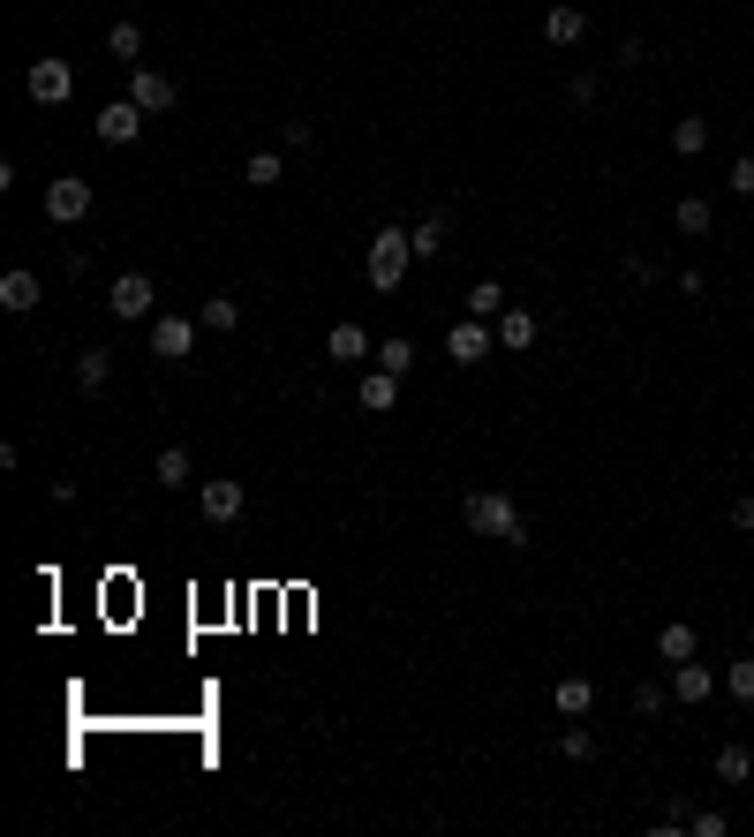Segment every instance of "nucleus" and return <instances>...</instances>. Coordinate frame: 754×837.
Returning <instances> with one entry per match:
<instances>
[{
    "instance_id": "nucleus-1",
    "label": "nucleus",
    "mask_w": 754,
    "mask_h": 837,
    "mask_svg": "<svg viewBox=\"0 0 754 837\" xmlns=\"http://www.w3.org/2000/svg\"><path fill=\"white\" fill-rule=\"evenodd\" d=\"M461 521H468V536H491V544H528V521H521V505L505 499V491H468V499H461Z\"/></svg>"
},
{
    "instance_id": "nucleus-2",
    "label": "nucleus",
    "mask_w": 754,
    "mask_h": 837,
    "mask_svg": "<svg viewBox=\"0 0 754 837\" xmlns=\"http://www.w3.org/2000/svg\"><path fill=\"white\" fill-rule=\"evenodd\" d=\"M408 264H416V234H408V227H377V234H370V257H363L370 287H377V294H400Z\"/></svg>"
},
{
    "instance_id": "nucleus-3",
    "label": "nucleus",
    "mask_w": 754,
    "mask_h": 837,
    "mask_svg": "<svg viewBox=\"0 0 754 837\" xmlns=\"http://www.w3.org/2000/svg\"><path fill=\"white\" fill-rule=\"evenodd\" d=\"M242 505H250V491H242L234 475H211V483H197V513H205L211 529H234V521H242Z\"/></svg>"
},
{
    "instance_id": "nucleus-4",
    "label": "nucleus",
    "mask_w": 754,
    "mask_h": 837,
    "mask_svg": "<svg viewBox=\"0 0 754 837\" xmlns=\"http://www.w3.org/2000/svg\"><path fill=\"white\" fill-rule=\"evenodd\" d=\"M23 91H31L39 106H69V98H76V69L45 53V61H31V76H23Z\"/></svg>"
},
{
    "instance_id": "nucleus-5",
    "label": "nucleus",
    "mask_w": 754,
    "mask_h": 837,
    "mask_svg": "<svg viewBox=\"0 0 754 837\" xmlns=\"http://www.w3.org/2000/svg\"><path fill=\"white\" fill-rule=\"evenodd\" d=\"M84 211H91V181H84V174H61V181H45V219H53V227H76Z\"/></svg>"
},
{
    "instance_id": "nucleus-6",
    "label": "nucleus",
    "mask_w": 754,
    "mask_h": 837,
    "mask_svg": "<svg viewBox=\"0 0 754 837\" xmlns=\"http://www.w3.org/2000/svg\"><path fill=\"white\" fill-rule=\"evenodd\" d=\"M197 333H205L197 317H151V355L159 363H189L197 355Z\"/></svg>"
},
{
    "instance_id": "nucleus-7",
    "label": "nucleus",
    "mask_w": 754,
    "mask_h": 837,
    "mask_svg": "<svg viewBox=\"0 0 754 837\" xmlns=\"http://www.w3.org/2000/svg\"><path fill=\"white\" fill-rule=\"evenodd\" d=\"M144 122H151V114H144L136 98H114V106H98L91 136H98V144H136V136H144Z\"/></svg>"
},
{
    "instance_id": "nucleus-8",
    "label": "nucleus",
    "mask_w": 754,
    "mask_h": 837,
    "mask_svg": "<svg viewBox=\"0 0 754 837\" xmlns=\"http://www.w3.org/2000/svg\"><path fill=\"white\" fill-rule=\"evenodd\" d=\"M151 302H159V294H151V280H144V272H122V280L106 287V310H114V317H128V325H144V317H151Z\"/></svg>"
},
{
    "instance_id": "nucleus-9",
    "label": "nucleus",
    "mask_w": 754,
    "mask_h": 837,
    "mask_svg": "<svg viewBox=\"0 0 754 837\" xmlns=\"http://www.w3.org/2000/svg\"><path fill=\"white\" fill-rule=\"evenodd\" d=\"M446 355H453V363H483V355H499V333H491V317H461V325L446 333Z\"/></svg>"
},
{
    "instance_id": "nucleus-10",
    "label": "nucleus",
    "mask_w": 754,
    "mask_h": 837,
    "mask_svg": "<svg viewBox=\"0 0 754 837\" xmlns=\"http://www.w3.org/2000/svg\"><path fill=\"white\" fill-rule=\"evenodd\" d=\"M128 98H136L144 114H174L181 84H174V76H159V69H128Z\"/></svg>"
},
{
    "instance_id": "nucleus-11",
    "label": "nucleus",
    "mask_w": 754,
    "mask_h": 837,
    "mask_svg": "<svg viewBox=\"0 0 754 837\" xmlns=\"http://www.w3.org/2000/svg\"><path fill=\"white\" fill-rule=\"evenodd\" d=\"M39 272H23V264H15V272H0V310H8V317H31V310H39Z\"/></svg>"
},
{
    "instance_id": "nucleus-12",
    "label": "nucleus",
    "mask_w": 754,
    "mask_h": 837,
    "mask_svg": "<svg viewBox=\"0 0 754 837\" xmlns=\"http://www.w3.org/2000/svg\"><path fill=\"white\" fill-rule=\"evenodd\" d=\"M325 355H333V363H370L377 347H370V333L347 317V325H333V333H325Z\"/></svg>"
},
{
    "instance_id": "nucleus-13",
    "label": "nucleus",
    "mask_w": 754,
    "mask_h": 837,
    "mask_svg": "<svg viewBox=\"0 0 754 837\" xmlns=\"http://www.w3.org/2000/svg\"><path fill=\"white\" fill-rule=\"evenodd\" d=\"M544 39H551V45H582V39H588V15L574 8V0H558V8L544 15Z\"/></svg>"
},
{
    "instance_id": "nucleus-14",
    "label": "nucleus",
    "mask_w": 754,
    "mask_h": 837,
    "mask_svg": "<svg viewBox=\"0 0 754 837\" xmlns=\"http://www.w3.org/2000/svg\"><path fill=\"white\" fill-rule=\"evenodd\" d=\"M710 665H671V702H710Z\"/></svg>"
},
{
    "instance_id": "nucleus-15",
    "label": "nucleus",
    "mask_w": 754,
    "mask_h": 837,
    "mask_svg": "<svg viewBox=\"0 0 754 837\" xmlns=\"http://www.w3.org/2000/svg\"><path fill=\"white\" fill-rule=\"evenodd\" d=\"M499 347H505V355L536 347V310H505V317H499Z\"/></svg>"
},
{
    "instance_id": "nucleus-16",
    "label": "nucleus",
    "mask_w": 754,
    "mask_h": 837,
    "mask_svg": "<svg viewBox=\"0 0 754 837\" xmlns=\"http://www.w3.org/2000/svg\"><path fill=\"white\" fill-rule=\"evenodd\" d=\"M694 649H702V641H694L687 619H671V627L657 634V657H664V665H694Z\"/></svg>"
},
{
    "instance_id": "nucleus-17",
    "label": "nucleus",
    "mask_w": 754,
    "mask_h": 837,
    "mask_svg": "<svg viewBox=\"0 0 754 837\" xmlns=\"http://www.w3.org/2000/svg\"><path fill=\"white\" fill-rule=\"evenodd\" d=\"M76 385H84V393H106V385H114V355H106V347H84V355H76Z\"/></svg>"
},
{
    "instance_id": "nucleus-18",
    "label": "nucleus",
    "mask_w": 754,
    "mask_h": 837,
    "mask_svg": "<svg viewBox=\"0 0 754 837\" xmlns=\"http://www.w3.org/2000/svg\"><path fill=\"white\" fill-rule=\"evenodd\" d=\"M151 475H159V483H167V491H181V483H189V475H197V453H189V446H167V453H159V461H151Z\"/></svg>"
},
{
    "instance_id": "nucleus-19",
    "label": "nucleus",
    "mask_w": 754,
    "mask_h": 837,
    "mask_svg": "<svg viewBox=\"0 0 754 837\" xmlns=\"http://www.w3.org/2000/svg\"><path fill=\"white\" fill-rule=\"evenodd\" d=\"M710 197H679V211H671V227H679V234H687V242H702V234H710Z\"/></svg>"
},
{
    "instance_id": "nucleus-20",
    "label": "nucleus",
    "mask_w": 754,
    "mask_h": 837,
    "mask_svg": "<svg viewBox=\"0 0 754 837\" xmlns=\"http://www.w3.org/2000/svg\"><path fill=\"white\" fill-rule=\"evenodd\" d=\"M197 325H205V333H234V325H242V302H234V294H211L205 310H197Z\"/></svg>"
},
{
    "instance_id": "nucleus-21",
    "label": "nucleus",
    "mask_w": 754,
    "mask_h": 837,
    "mask_svg": "<svg viewBox=\"0 0 754 837\" xmlns=\"http://www.w3.org/2000/svg\"><path fill=\"white\" fill-rule=\"evenodd\" d=\"M671 151H679V159H694V151H710V122H702V114H687V122H671Z\"/></svg>"
},
{
    "instance_id": "nucleus-22",
    "label": "nucleus",
    "mask_w": 754,
    "mask_h": 837,
    "mask_svg": "<svg viewBox=\"0 0 754 837\" xmlns=\"http://www.w3.org/2000/svg\"><path fill=\"white\" fill-rule=\"evenodd\" d=\"M468 317H491V325L505 317V287L499 280H475V287H468Z\"/></svg>"
},
{
    "instance_id": "nucleus-23",
    "label": "nucleus",
    "mask_w": 754,
    "mask_h": 837,
    "mask_svg": "<svg viewBox=\"0 0 754 837\" xmlns=\"http://www.w3.org/2000/svg\"><path fill=\"white\" fill-rule=\"evenodd\" d=\"M392 400H400V377H392V370H370V377H363V408H370V416H385Z\"/></svg>"
},
{
    "instance_id": "nucleus-24",
    "label": "nucleus",
    "mask_w": 754,
    "mask_h": 837,
    "mask_svg": "<svg viewBox=\"0 0 754 837\" xmlns=\"http://www.w3.org/2000/svg\"><path fill=\"white\" fill-rule=\"evenodd\" d=\"M551 702H558V716H588V710H596V687H588V679H558Z\"/></svg>"
},
{
    "instance_id": "nucleus-25",
    "label": "nucleus",
    "mask_w": 754,
    "mask_h": 837,
    "mask_svg": "<svg viewBox=\"0 0 754 837\" xmlns=\"http://www.w3.org/2000/svg\"><path fill=\"white\" fill-rule=\"evenodd\" d=\"M370 363H377V370H392V377H408V370H416V339H377Z\"/></svg>"
},
{
    "instance_id": "nucleus-26",
    "label": "nucleus",
    "mask_w": 754,
    "mask_h": 837,
    "mask_svg": "<svg viewBox=\"0 0 754 837\" xmlns=\"http://www.w3.org/2000/svg\"><path fill=\"white\" fill-rule=\"evenodd\" d=\"M106 53H114L122 69H144V61H136V53H144V31H136V23H114V31H106Z\"/></svg>"
},
{
    "instance_id": "nucleus-27",
    "label": "nucleus",
    "mask_w": 754,
    "mask_h": 837,
    "mask_svg": "<svg viewBox=\"0 0 754 837\" xmlns=\"http://www.w3.org/2000/svg\"><path fill=\"white\" fill-rule=\"evenodd\" d=\"M716 777H724V785H747V777H754V754L740 747V740H732V747H716Z\"/></svg>"
},
{
    "instance_id": "nucleus-28",
    "label": "nucleus",
    "mask_w": 754,
    "mask_h": 837,
    "mask_svg": "<svg viewBox=\"0 0 754 837\" xmlns=\"http://www.w3.org/2000/svg\"><path fill=\"white\" fill-rule=\"evenodd\" d=\"M280 174H287V159H280V151H256L250 167H242V181H250V189H280Z\"/></svg>"
},
{
    "instance_id": "nucleus-29",
    "label": "nucleus",
    "mask_w": 754,
    "mask_h": 837,
    "mask_svg": "<svg viewBox=\"0 0 754 837\" xmlns=\"http://www.w3.org/2000/svg\"><path fill=\"white\" fill-rule=\"evenodd\" d=\"M558 754H566V762H588V754H596V732H588V724H566V732H558Z\"/></svg>"
},
{
    "instance_id": "nucleus-30",
    "label": "nucleus",
    "mask_w": 754,
    "mask_h": 837,
    "mask_svg": "<svg viewBox=\"0 0 754 837\" xmlns=\"http://www.w3.org/2000/svg\"><path fill=\"white\" fill-rule=\"evenodd\" d=\"M438 250H446V211H430L416 227V257H438Z\"/></svg>"
},
{
    "instance_id": "nucleus-31",
    "label": "nucleus",
    "mask_w": 754,
    "mask_h": 837,
    "mask_svg": "<svg viewBox=\"0 0 754 837\" xmlns=\"http://www.w3.org/2000/svg\"><path fill=\"white\" fill-rule=\"evenodd\" d=\"M724 687H732V702H754V657H732Z\"/></svg>"
},
{
    "instance_id": "nucleus-32",
    "label": "nucleus",
    "mask_w": 754,
    "mask_h": 837,
    "mask_svg": "<svg viewBox=\"0 0 754 837\" xmlns=\"http://www.w3.org/2000/svg\"><path fill=\"white\" fill-rule=\"evenodd\" d=\"M664 702H671L664 687H633V716H664Z\"/></svg>"
},
{
    "instance_id": "nucleus-33",
    "label": "nucleus",
    "mask_w": 754,
    "mask_h": 837,
    "mask_svg": "<svg viewBox=\"0 0 754 837\" xmlns=\"http://www.w3.org/2000/svg\"><path fill=\"white\" fill-rule=\"evenodd\" d=\"M732 197H754V159H732Z\"/></svg>"
},
{
    "instance_id": "nucleus-34",
    "label": "nucleus",
    "mask_w": 754,
    "mask_h": 837,
    "mask_svg": "<svg viewBox=\"0 0 754 837\" xmlns=\"http://www.w3.org/2000/svg\"><path fill=\"white\" fill-rule=\"evenodd\" d=\"M732 529H747L754 536V499H732Z\"/></svg>"
}]
</instances>
